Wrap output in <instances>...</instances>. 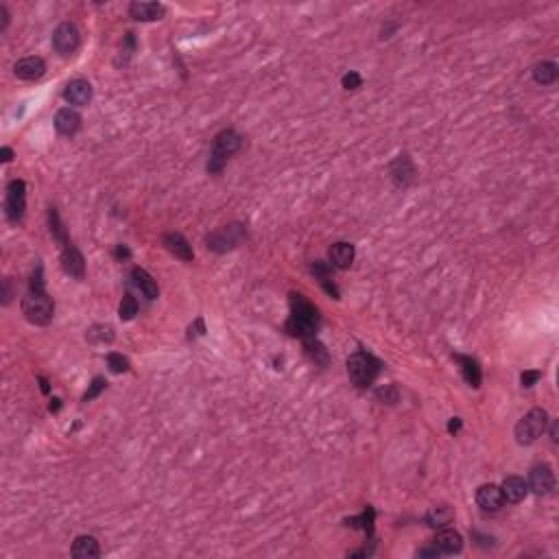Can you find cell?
<instances>
[{"instance_id": "cell-9", "label": "cell", "mask_w": 559, "mask_h": 559, "mask_svg": "<svg viewBox=\"0 0 559 559\" xmlns=\"http://www.w3.org/2000/svg\"><path fill=\"white\" fill-rule=\"evenodd\" d=\"M528 490L537 496H549L555 490V472L549 463H537L528 472Z\"/></svg>"}, {"instance_id": "cell-18", "label": "cell", "mask_w": 559, "mask_h": 559, "mask_svg": "<svg viewBox=\"0 0 559 559\" xmlns=\"http://www.w3.org/2000/svg\"><path fill=\"white\" fill-rule=\"evenodd\" d=\"M129 280L147 299H158V295H160L158 282L153 280V276H151L149 271H144L142 267H133L131 274H129Z\"/></svg>"}, {"instance_id": "cell-17", "label": "cell", "mask_w": 559, "mask_h": 559, "mask_svg": "<svg viewBox=\"0 0 559 559\" xmlns=\"http://www.w3.org/2000/svg\"><path fill=\"white\" fill-rule=\"evenodd\" d=\"M162 243H164L166 249H169V251L175 256V258L184 260V262H192L194 251H192V247H190L188 240H186L184 236H181L179 232H169V234H164Z\"/></svg>"}, {"instance_id": "cell-31", "label": "cell", "mask_w": 559, "mask_h": 559, "mask_svg": "<svg viewBox=\"0 0 559 559\" xmlns=\"http://www.w3.org/2000/svg\"><path fill=\"white\" fill-rule=\"evenodd\" d=\"M138 315V299H135L129 291L123 295V299H120V306H118V317L123 322H131L133 317Z\"/></svg>"}, {"instance_id": "cell-2", "label": "cell", "mask_w": 559, "mask_h": 559, "mask_svg": "<svg viewBox=\"0 0 559 559\" xmlns=\"http://www.w3.org/2000/svg\"><path fill=\"white\" fill-rule=\"evenodd\" d=\"M289 304H291V315L284 326L286 332L301 341L317 337V332H319V326H322V317L317 306L301 293H291Z\"/></svg>"}, {"instance_id": "cell-8", "label": "cell", "mask_w": 559, "mask_h": 559, "mask_svg": "<svg viewBox=\"0 0 559 559\" xmlns=\"http://www.w3.org/2000/svg\"><path fill=\"white\" fill-rule=\"evenodd\" d=\"M81 44V33L77 24L72 22H62L55 31H53V51L59 55V57H70L77 53Z\"/></svg>"}, {"instance_id": "cell-23", "label": "cell", "mask_w": 559, "mask_h": 559, "mask_svg": "<svg viewBox=\"0 0 559 559\" xmlns=\"http://www.w3.org/2000/svg\"><path fill=\"white\" fill-rule=\"evenodd\" d=\"M503 496H505V501L507 503H513V505H518L522 503L526 494H528V483L522 478V476H507L503 481Z\"/></svg>"}, {"instance_id": "cell-42", "label": "cell", "mask_w": 559, "mask_h": 559, "mask_svg": "<svg viewBox=\"0 0 559 559\" xmlns=\"http://www.w3.org/2000/svg\"><path fill=\"white\" fill-rule=\"evenodd\" d=\"M0 156H3L0 160H3L5 164H9V162L13 160V151H11L9 147H3V151H0Z\"/></svg>"}, {"instance_id": "cell-14", "label": "cell", "mask_w": 559, "mask_h": 559, "mask_svg": "<svg viewBox=\"0 0 559 559\" xmlns=\"http://www.w3.org/2000/svg\"><path fill=\"white\" fill-rule=\"evenodd\" d=\"M433 547L442 555H459L463 551V537L455 528H442V531H437Z\"/></svg>"}, {"instance_id": "cell-34", "label": "cell", "mask_w": 559, "mask_h": 559, "mask_svg": "<svg viewBox=\"0 0 559 559\" xmlns=\"http://www.w3.org/2000/svg\"><path fill=\"white\" fill-rule=\"evenodd\" d=\"M105 389H108V381H105L103 376H97V378L92 381V385H90V389L83 394L81 402H92L94 398L101 396V391H105Z\"/></svg>"}, {"instance_id": "cell-41", "label": "cell", "mask_w": 559, "mask_h": 559, "mask_svg": "<svg viewBox=\"0 0 559 559\" xmlns=\"http://www.w3.org/2000/svg\"><path fill=\"white\" fill-rule=\"evenodd\" d=\"M440 555H442V553L437 551L435 547H433V549H419V551H417V557H440Z\"/></svg>"}, {"instance_id": "cell-20", "label": "cell", "mask_w": 559, "mask_h": 559, "mask_svg": "<svg viewBox=\"0 0 559 559\" xmlns=\"http://www.w3.org/2000/svg\"><path fill=\"white\" fill-rule=\"evenodd\" d=\"M55 129H57L59 135H66V138L74 135V133L81 129V116H79V112H74L70 108L59 110L57 116H55Z\"/></svg>"}, {"instance_id": "cell-40", "label": "cell", "mask_w": 559, "mask_h": 559, "mask_svg": "<svg viewBox=\"0 0 559 559\" xmlns=\"http://www.w3.org/2000/svg\"><path fill=\"white\" fill-rule=\"evenodd\" d=\"M461 424H463L461 417H452V419H450V424H448V433L457 435V433L461 431Z\"/></svg>"}, {"instance_id": "cell-29", "label": "cell", "mask_w": 559, "mask_h": 559, "mask_svg": "<svg viewBox=\"0 0 559 559\" xmlns=\"http://www.w3.org/2000/svg\"><path fill=\"white\" fill-rule=\"evenodd\" d=\"M374 518H376V511H374V507L367 505V509L362 511L360 516L345 520V524H347V526H352V528H358V526H360L362 531H365V533L372 537V533H374Z\"/></svg>"}, {"instance_id": "cell-1", "label": "cell", "mask_w": 559, "mask_h": 559, "mask_svg": "<svg viewBox=\"0 0 559 559\" xmlns=\"http://www.w3.org/2000/svg\"><path fill=\"white\" fill-rule=\"evenodd\" d=\"M22 315L26 317V322L35 326H49L53 322L55 301L44 289L42 265H37V269L33 271L31 282H28V293L22 297Z\"/></svg>"}, {"instance_id": "cell-21", "label": "cell", "mask_w": 559, "mask_h": 559, "mask_svg": "<svg viewBox=\"0 0 559 559\" xmlns=\"http://www.w3.org/2000/svg\"><path fill=\"white\" fill-rule=\"evenodd\" d=\"M459 365H461V374H463V381L470 385L472 389H478L481 387V381H483V372H481V365L474 356H465V354H452Z\"/></svg>"}, {"instance_id": "cell-5", "label": "cell", "mask_w": 559, "mask_h": 559, "mask_svg": "<svg viewBox=\"0 0 559 559\" xmlns=\"http://www.w3.org/2000/svg\"><path fill=\"white\" fill-rule=\"evenodd\" d=\"M549 413L544 409H531L516 424V442L520 446H531L549 428Z\"/></svg>"}, {"instance_id": "cell-35", "label": "cell", "mask_w": 559, "mask_h": 559, "mask_svg": "<svg viewBox=\"0 0 559 559\" xmlns=\"http://www.w3.org/2000/svg\"><path fill=\"white\" fill-rule=\"evenodd\" d=\"M341 85H343L345 90H358V87L362 85V77H360L358 72L350 70V72H345V74H343Z\"/></svg>"}, {"instance_id": "cell-30", "label": "cell", "mask_w": 559, "mask_h": 559, "mask_svg": "<svg viewBox=\"0 0 559 559\" xmlns=\"http://www.w3.org/2000/svg\"><path fill=\"white\" fill-rule=\"evenodd\" d=\"M85 339L90 343H112L114 341V328L112 326H103V324H97L92 326L87 332H85Z\"/></svg>"}, {"instance_id": "cell-12", "label": "cell", "mask_w": 559, "mask_h": 559, "mask_svg": "<svg viewBox=\"0 0 559 559\" xmlns=\"http://www.w3.org/2000/svg\"><path fill=\"white\" fill-rule=\"evenodd\" d=\"M92 85L87 79H72L66 90H64V99L66 103L74 105V108H85V105L92 101Z\"/></svg>"}, {"instance_id": "cell-16", "label": "cell", "mask_w": 559, "mask_h": 559, "mask_svg": "<svg viewBox=\"0 0 559 559\" xmlns=\"http://www.w3.org/2000/svg\"><path fill=\"white\" fill-rule=\"evenodd\" d=\"M328 258H330V265L335 267V269H350L354 258H356V249L352 243H345V240H341V243H335L330 249H328Z\"/></svg>"}, {"instance_id": "cell-45", "label": "cell", "mask_w": 559, "mask_h": 559, "mask_svg": "<svg viewBox=\"0 0 559 559\" xmlns=\"http://www.w3.org/2000/svg\"><path fill=\"white\" fill-rule=\"evenodd\" d=\"M37 381L42 383V391H44V394H49V381H47V378H44V376H40V378H37Z\"/></svg>"}, {"instance_id": "cell-37", "label": "cell", "mask_w": 559, "mask_h": 559, "mask_svg": "<svg viewBox=\"0 0 559 559\" xmlns=\"http://www.w3.org/2000/svg\"><path fill=\"white\" fill-rule=\"evenodd\" d=\"M13 297V289H11V278H5L3 280V304L9 306V301Z\"/></svg>"}, {"instance_id": "cell-27", "label": "cell", "mask_w": 559, "mask_h": 559, "mask_svg": "<svg viewBox=\"0 0 559 559\" xmlns=\"http://www.w3.org/2000/svg\"><path fill=\"white\" fill-rule=\"evenodd\" d=\"M533 79L540 85H553L557 81V64L555 62H540L533 66Z\"/></svg>"}, {"instance_id": "cell-22", "label": "cell", "mask_w": 559, "mask_h": 559, "mask_svg": "<svg viewBox=\"0 0 559 559\" xmlns=\"http://www.w3.org/2000/svg\"><path fill=\"white\" fill-rule=\"evenodd\" d=\"M166 13V7L160 3H131L129 16L138 22H156Z\"/></svg>"}, {"instance_id": "cell-28", "label": "cell", "mask_w": 559, "mask_h": 559, "mask_svg": "<svg viewBox=\"0 0 559 559\" xmlns=\"http://www.w3.org/2000/svg\"><path fill=\"white\" fill-rule=\"evenodd\" d=\"M49 225H51V234H53V238L57 240L59 245H62V247L70 245L68 232H66V228H64L62 217H59L57 208H51V210H49Z\"/></svg>"}, {"instance_id": "cell-3", "label": "cell", "mask_w": 559, "mask_h": 559, "mask_svg": "<svg viewBox=\"0 0 559 559\" xmlns=\"http://www.w3.org/2000/svg\"><path fill=\"white\" fill-rule=\"evenodd\" d=\"M245 144V138L240 135L236 129H223L215 135L212 151H210V160H208V173L210 175H219L228 160L236 156Z\"/></svg>"}, {"instance_id": "cell-19", "label": "cell", "mask_w": 559, "mask_h": 559, "mask_svg": "<svg viewBox=\"0 0 559 559\" xmlns=\"http://www.w3.org/2000/svg\"><path fill=\"white\" fill-rule=\"evenodd\" d=\"M310 274L315 276V280L322 284V289L330 295V297H335L339 299V289H337V284H335V278H332V265L324 262V260H315L310 262Z\"/></svg>"}, {"instance_id": "cell-43", "label": "cell", "mask_w": 559, "mask_h": 559, "mask_svg": "<svg viewBox=\"0 0 559 559\" xmlns=\"http://www.w3.org/2000/svg\"><path fill=\"white\" fill-rule=\"evenodd\" d=\"M49 409H51V413H57L59 409H62V400H59V398H53V400H51V406H49Z\"/></svg>"}, {"instance_id": "cell-7", "label": "cell", "mask_w": 559, "mask_h": 559, "mask_svg": "<svg viewBox=\"0 0 559 559\" xmlns=\"http://www.w3.org/2000/svg\"><path fill=\"white\" fill-rule=\"evenodd\" d=\"M26 210V184L22 179H11L5 192V217L11 225H18L24 219Z\"/></svg>"}, {"instance_id": "cell-4", "label": "cell", "mask_w": 559, "mask_h": 559, "mask_svg": "<svg viewBox=\"0 0 559 559\" xmlns=\"http://www.w3.org/2000/svg\"><path fill=\"white\" fill-rule=\"evenodd\" d=\"M383 367H385L383 362L365 350H358L347 358V376H350L352 385L358 389L372 387L376 378L381 376Z\"/></svg>"}, {"instance_id": "cell-6", "label": "cell", "mask_w": 559, "mask_h": 559, "mask_svg": "<svg viewBox=\"0 0 559 559\" xmlns=\"http://www.w3.org/2000/svg\"><path fill=\"white\" fill-rule=\"evenodd\" d=\"M247 238V230L245 225L240 223H232V225H223L217 232L208 234L206 238V247L210 251H217V253H225V251H232L236 249L243 240Z\"/></svg>"}, {"instance_id": "cell-36", "label": "cell", "mask_w": 559, "mask_h": 559, "mask_svg": "<svg viewBox=\"0 0 559 559\" xmlns=\"http://www.w3.org/2000/svg\"><path fill=\"white\" fill-rule=\"evenodd\" d=\"M540 378H542V372H537V369H526V372H522V376H520V383H522L524 389H531Z\"/></svg>"}, {"instance_id": "cell-32", "label": "cell", "mask_w": 559, "mask_h": 559, "mask_svg": "<svg viewBox=\"0 0 559 559\" xmlns=\"http://www.w3.org/2000/svg\"><path fill=\"white\" fill-rule=\"evenodd\" d=\"M108 365H110V372L112 374H127L131 369V362L127 356L118 354V352H110L108 354Z\"/></svg>"}, {"instance_id": "cell-38", "label": "cell", "mask_w": 559, "mask_h": 559, "mask_svg": "<svg viewBox=\"0 0 559 559\" xmlns=\"http://www.w3.org/2000/svg\"><path fill=\"white\" fill-rule=\"evenodd\" d=\"M9 26V11L5 5H0V31H7Z\"/></svg>"}, {"instance_id": "cell-10", "label": "cell", "mask_w": 559, "mask_h": 559, "mask_svg": "<svg viewBox=\"0 0 559 559\" xmlns=\"http://www.w3.org/2000/svg\"><path fill=\"white\" fill-rule=\"evenodd\" d=\"M476 505L483 509V511H501L503 505H505V496H503V490L494 485V483H485V485H481L476 490Z\"/></svg>"}, {"instance_id": "cell-11", "label": "cell", "mask_w": 559, "mask_h": 559, "mask_svg": "<svg viewBox=\"0 0 559 559\" xmlns=\"http://www.w3.org/2000/svg\"><path fill=\"white\" fill-rule=\"evenodd\" d=\"M62 269L64 274L74 278V280H83L85 276V260H83V253L74 247L72 243L62 247Z\"/></svg>"}, {"instance_id": "cell-26", "label": "cell", "mask_w": 559, "mask_h": 559, "mask_svg": "<svg viewBox=\"0 0 559 559\" xmlns=\"http://www.w3.org/2000/svg\"><path fill=\"white\" fill-rule=\"evenodd\" d=\"M452 518H455V511H452L448 505H440V507H433L428 513H426V518L424 522L433 528H442L446 524L452 522Z\"/></svg>"}, {"instance_id": "cell-25", "label": "cell", "mask_w": 559, "mask_h": 559, "mask_svg": "<svg viewBox=\"0 0 559 559\" xmlns=\"http://www.w3.org/2000/svg\"><path fill=\"white\" fill-rule=\"evenodd\" d=\"M304 352H306V356L315 362V365H319V367H328V362H330V354H328V350H326V345L317 339V337H312V339H306L304 341Z\"/></svg>"}, {"instance_id": "cell-24", "label": "cell", "mask_w": 559, "mask_h": 559, "mask_svg": "<svg viewBox=\"0 0 559 559\" xmlns=\"http://www.w3.org/2000/svg\"><path fill=\"white\" fill-rule=\"evenodd\" d=\"M70 555L77 557V559H97V557H101V547H99L97 537H92V535H79L77 540H74V544H72Z\"/></svg>"}, {"instance_id": "cell-13", "label": "cell", "mask_w": 559, "mask_h": 559, "mask_svg": "<svg viewBox=\"0 0 559 559\" xmlns=\"http://www.w3.org/2000/svg\"><path fill=\"white\" fill-rule=\"evenodd\" d=\"M44 72H47V64L42 57H24L13 66V74L22 81H37L44 77Z\"/></svg>"}, {"instance_id": "cell-15", "label": "cell", "mask_w": 559, "mask_h": 559, "mask_svg": "<svg viewBox=\"0 0 559 559\" xmlns=\"http://www.w3.org/2000/svg\"><path fill=\"white\" fill-rule=\"evenodd\" d=\"M391 177H394L396 186H400V188L411 186L415 181V164H413V160L406 153L398 156L394 162H391Z\"/></svg>"}, {"instance_id": "cell-44", "label": "cell", "mask_w": 559, "mask_h": 559, "mask_svg": "<svg viewBox=\"0 0 559 559\" xmlns=\"http://www.w3.org/2000/svg\"><path fill=\"white\" fill-rule=\"evenodd\" d=\"M551 440L557 444L559 442V431H557V422H553V426H551Z\"/></svg>"}, {"instance_id": "cell-39", "label": "cell", "mask_w": 559, "mask_h": 559, "mask_svg": "<svg viewBox=\"0 0 559 559\" xmlns=\"http://www.w3.org/2000/svg\"><path fill=\"white\" fill-rule=\"evenodd\" d=\"M116 258H118V260H127V258H131L129 247H127V245H118V247H116Z\"/></svg>"}, {"instance_id": "cell-33", "label": "cell", "mask_w": 559, "mask_h": 559, "mask_svg": "<svg viewBox=\"0 0 559 559\" xmlns=\"http://www.w3.org/2000/svg\"><path fill=\"white\" fill-rule=\"evenodd\" d=\"M376 398H378L383 404H396L400 400V391H398V387L394 383H391V385H385V387L376 389Z\"/></svg>"}]
</instances>
